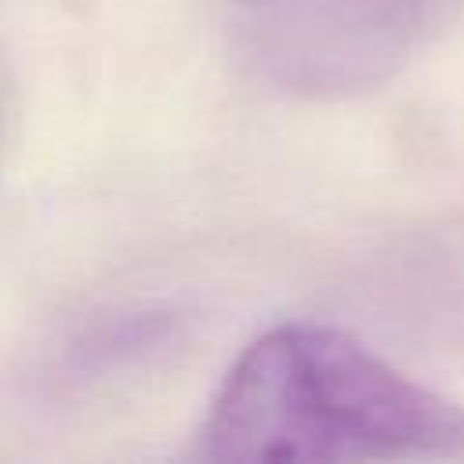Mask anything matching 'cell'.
Listing matches in <instances>:
<instances>
[{"mask_svg":"<svg viewBox=\"0 0 464 464\" xmlns=\"http://www.w3.org/2000/svg\"><path fill=\"white\" fill-rule=\"evenodd\" d=\"M196 457L218 464L464 457V410L352 334L290 323L261 334L228 366Z\"/></svg>","mask_w":464,"mask_h":464,"instance_id":"1","label":"cell"},{"mask_svg":"<svg viewBox=\"0 0 464 464\" xmlns=\"http://www.w3.org/2000/svg\"><path fill=\"white\" fill-rule=\"evenodd\" d=\"M446 0H301L294 58L308 87H352L395 65Z\"/></svg>","mask_w":464,"mask_h":464,"instance_id":"2","label":"cell"}]
</instances>
